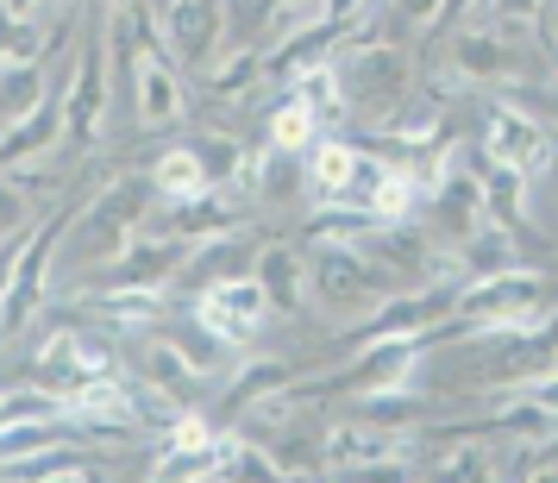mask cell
<instances>
[{
    "mask_svg": "<svg viewBox=\"0 0 558 483\" xmlns=\"http://www.w3.org/2000/svg\"><path fill=\"white\" fill-rule=\"evenodd\" d=\"M145 202H151V177L107 182L95 202L76 207V214L63 220L51 264H63V270H95V277H101L107 264L138 239V227H145Z\"/></svg>",
    "mask_w": 558,
    "mask_h": 483,
    "instance_id": "obj_1",
    "label": "cell"
},
{
    "mask_svg": "<svg viewBox=\"0 0 558 483\" xmlns=\"http://www.w3.org/2000/svg\"><path fill=\"white\" fill-rule=\"evenodd\" d=\"M307 282H314V295L327 307H371V302H389L402 289L364 245H314Z\"/></svg>",
    "mask_w": 558,
    "mask_h": 483,
    "instance_id": "obj_2",
    "label": "cell"
},
{
    "mask_svg": "<svg viewBox=\"0 0 558 483\" xmlns=\"http://www.w3.org/2000/svg\"><path fill=\"white\" fill-rule=\"evenodd\" d=\"M332 70H339V88H345V113L364 107V113H389V107H402V88H408V51L396 45H352V51L332 57Z\"/></svg>",
    "mask_w": 558,
    "mask_h": 483,
    "instance_id": "obj_3",
    "label": "cell"
},
{
    "mask_svg": "<svg viewBox=\"0 0 558 483\" xmlns=\"http://www.w3.org/2000/svg\"><path fill=\"white\" fill-rule=\"evenodd\" d=\"M57 107H63V138H70V152H88L107 126V51H101V38L76 51L70 88H63Z\"/></svg>",
    "mask_w": 558,
    "mask_h": 483,
    "instance_id": "obj_4",
    "label": "cell"
},
{
    "mask_svg": "<svg viewBox=\"0 0 558 483\" xmlns=\"http://www.w3.org/2000/svg\"><path fill=\"white\" fill-rule=\"evenodd\" d=\"M489 157H502L508 170H521V177H546L553 170V126L539 120V113H527L521 101H496L489 107Z\"/></svg>",
    "mask_w": 558,
    "mask_h": 483,
    "instance_id": "obj_5",
    "label": "cell"
},
{
    "mask_svg": "<svg viewBox=\"0 0 558 483\" xmlns=\"http://www.w3.org/2000/svg\"><path fill=\"white\" fill-rule=\"evenodd\" d=\"M163 51L189 70H207L227 51V7L220 0H170L163 7Z\"/></svg>",
    "mask_w": 558,
    "mask_h": 483,
    "instance_id": "obj_6",
    "label": "cell"
},
{
    "mask_svg": "<svg viewBox=\"0 0 558 483\" xmlns=\"http://www.w3.org/2000/svg\"><path fill=\"white\" fill-rule=\"evenodd\" d=\"M264 314H270V295H264L257 277H220V282H207V295L195 302V321L207 333H220L227 346H245L264 327Z\"/></svg>",
    "mask_w": 558,
    "mask_h": 483,
    "instance_id": "obj_7",
    "label": "cell"
},
{
    "mask_svg": "<svg viewBox=\"0 0 558 483\" xmlns=\"http://www.w3.org/2000/svg\"><path fill=\"white\" fill-rule=\"evenodd\" d=\"M320 458H327V471H383V464L408 458V439L396 427H383V421H352V427L327 433Z\"/></svg>",
    "mask_w": 558,
    "mask_h": 483,
    "instance_id": "obj_8",
    "label": "cell"
},
{
    "mask_svg": "<svg viewBox=\"0 0 558 483\" xmlns=\"http://www.w3.org/2000/svg\"><path fill=\"white\" fill-rule=\"evenodd\" d=\"M182 264H189V239H177V232H157V239H145V227H138V239H132L126 252H120V257L101 270V289H107V282L163 289V282L177 277Z\"/></svg>",
    "mask_w": 558,
    "mask_h": 483,
    "instance_id": "obj_9",
    "label": "cell"
},
{
    "mask_svg": "<svg viewBox=\"0 0 558 483\" xmlns=\"http://www.w3.org/2000/svg\"><path fill=\"white\" fill-rule=\"evenodd\" d=\"M483 220H489V207H483L477 170H452V164H446V177L433 182V227H439V239L464 245Z\"/></svg>",
    "mask_w": 558,
    "mask_h": 483,
    "instance_id": "obj_10",
    "label": "cell"
},
{
    "mask_svg": "<svg viewBox=\"0 0 558 483\" xmlns=\"http://www.w3.org/2000/svg\"><path fill=\"white\" fill-rule=\"evenodd\" d=\"M452 76H464V82H521V51L508 45V32H458L452 38Z\"/></svg>",
    "mask_w": 558,
    "mask_h": 483,
    "instance_id": "obj_11",
    "label": "cell"
},
{
    "mask_svg": "<svg viewBox=\"0 0 558 483\" xmlns=\"http://www.w3.org/2000/svg\"><path fill=\"white\" fill-rule=\"evenodd\" d=\"M132 101H138V126L145 132L177 126L182 113H189V107H182V76L157 51H145L132 63Z\"/></svg>",
    "mask_w": 558,
    "mask_h": 483,
    "instance_id": "obj_12",
    "label": "cell"
},
{
    "mask_svg": "<svg viewBox=\"0 0 558 483\" xmlns=\"http://www.w3.org/2000/svg\"><path fill=\"white\" fill-rule=\"evenodd\" d=\"M57 145H63V107L45 101V107H32L26 120L0 126V170H26V164H45Z\"/></svg>",
    "mask_w": 558,
    "mask_h": 483,
    "instance_id": "obj_13",
    "label": "cell"
},
{
    "mask_svg": "<svg viewBox=\"0 0 558 483\" xmlns=\"http://www.w3.org/2000/svg\"><path fill=\"white\" fill-rule=\"evenodd\" d=\"M163 232H177L189 245H195V239L214 245V239H232V232H239V207L227 202V189H202V195H189V202H170Z\"/></svg>",
    "mask_w": 558,
    "mask_h": 483,
    "instance_id": "obj_14",
    "label": "cell"
},
{
    "mask_svg": "<svg viewBox=\"0 0 558 483\" xmlns=\"http://www.w3.org/2000/svg\"><path fill=\"white\" fill-rule=\"evenodd\" d=\"M414 339H371V352L352 364V389L357 396H389V389H402L408 377H414Z\"/></svg>",
    "mask_w": 558,
    "mask_h": 483,
    "instance_id": "obj_15",
    "label": "cell"
},
{
    "mask_svg": "<svg viewBox=\"0 0 558 483\" xmlns=\"http://www.w3.org/2000/svg\"><path fill=\"white\" fill-rule=\"evenodd\" d=\"M138 377L151 383V396H163V402H195V389H202V371L182 358L177 339H145Z\"/></svg>",
    "mask_w": 558,
    "mask_h": 483,
    "instance_id": "obj_16",
    "label": "cell"
},
{
    "mask_svg": "<svg viewBox=\"0 0 558 483\" xmlns=\"http://www.w3.org/2000/svg\"><path fill=\"white\" fill-rule=\"evenodd\" d=\"M352 164H357V152L345 145V138H314V145H307V164H302L307 195H314V202H345Z\"/></svg>",
    "mask_w": 558,
    "mask_h": 483,
    "instance_id": "obj_17",
    "label": "cell"
},
{
    "mask_svg": "<svg viewBox=\"0 0 558 483\" xmlns=\"http://www.w3.org/2000/svg\"><path fill=\"white\" fill-rule=\"evenodd\" d=\"M45 63L38 57H0V126L26 120L32 107H45Z\"/></svg>",
    "mask_w": 558,
    "mask_h": 483,
    "instance_id": "obj_18",
    "label": "cell"
},
{
    "mask_svg": "<svg viewBox=\"0 0 558 483\" xmlns=\"http://www.w3.org/2000/svg\"><path fill=\"white\" fill-rule=\"evenodd\" d=\"M88 307L101 314L107 327H151L163 314V289H132V282H107L88 295Z\"/></svg>",
    "mask_w": 558,
    "mask_h": 483,
    "instance_id": "obj_19",
    "label": "cell"
},
{
    "mask_svg": "<svg viewBox=\"0 0 558 483\" xmlns=\"http://www.w3.org/2000/svg\"><path fill=\"white\" fill-rule=\"evenodd\" d=\"M289 377H295V371H289V358H245V364L232 371L220 408H252V402H264V396L289 389Z\"/></svg>",
    "mask_w": 558,
    "mask_h": 483,
    "instance_id": "obj_20",
    "label": "cell"
},
{
    "mask_svg": "<svg viewBox=\"0 0 558 483\" xmlns=\"http://www.w3.org/2000/svg\"><path fill=\"white\" fill-rule=\"evenodd\" d=\"M207 177H202V157L195 145H177V152H163L151 164V195L157 202H189V195H202Z\"/></svg>",
    "mask_w": 558,
    "mask_h": 483,
    "instance_id": "obj_21",
    "label": "cell"
},
{
    "mask_svg": "<svg viewBox=\"0 0 558 483\" xmlns=\"http://www.w3.org/2000/svg\"><path fill=\"white\" fill-rule=\"evenodd\" d=\"M289 88H295V101H302L314 120H339V113H345V88H339L332 57H320V63L295 70V76H289Z\"/></svg>",
    "mask_w": 558,
    "mask_h": 483,
    "instance_id": "obj_22",
    "label": "cell"
},
{
    "mask_svg": "<svg viewBox=\"0 0 558 483\" xmlns=\"http://www.w3.org/2000/svg\"><path fill=\"white\" fill-rule=\"evenodd\" d=\"M458 264L471 270V277H489V270H514L521 264V252H514V232H502V220H483L464 245H458Z\"/></svg>",
    "mask_w": 558,
    "mask_h": 483,
    "instance_id": "obj_23",
    "label": "cell"
},
{
    "mask_svg": "<svg viewBox=\"0 0 558 483\" xmlns=\"http://www.w3.org/2000/svg\"><path fill=\"white\" fill-rule=\"evenodd\" d=\"M257 282H264L270 307H282V314L302 307V257L289 252V245H270V252L257 257Z\"/></svg>",
    "mask_w": 558,
    "mask_h": 483,
    "instance_id": "obj_24",
    "label": "cell"
},
{
    "mask_svg": "<svg viewBox=\"0 0 558 483\" xmlns=\"http://www.w3.org/2000/svg\"><path fill=\"white\" fill-rule=\"evenodd\" d=\"M383 132L402 138V152H421V145H433V138L446 132V107L433 101V95H421V101H408L402 113H383Z\"/></svg>",
    "mask_w": 558,
    "mask_h": 483,
    "instance_id": "obj_25",
    "label": "cell"
},
{
    "mask_svg": "<svg viewBox=\"0 0 558 483\" xmlns=\"http://www.w3.org/2000/svg\"><path fill=\"white\" fill-rule=\"evenodd\" d=\"M195 157H202V177H207V189H232L252 152H245V145H239L232 132H202V138H195Z\"/></svg>",
    "mask_w": 558,
    "mask_h": 483,
    "instance_id": "obj_26",
    "label": "cell"
},
{
    "mask_svg": "<svg viewBox=\"0 0 558 483\" xmlns=\"http://www.w3.org/2000/svg\"><path fill=\"white\" fill-rule=\"evenodd\" d=\"M477 182H483V207H489V220H521V189H527L521 170H508L502 157H489V164H477Z\"/></svg>",
    "mask_w": 558,
    "mask_h": 483,
    "instance_id": "obj_27",
    "label": "cell"
},
{
    "mask_svg": "<svg viewBox=\"0 0 558 483\" xmlns=\"http://www.w3.org/2000/svg\"><path fill=\"white\" fill-rule=\"evenodd\" d=\"M57 446V414H45V421H7L0 427V471H13L20 458H38Z\"/></svg>",
    "mask_w": 558,
    "mask_h": 483,
    "instance_id": "obj_28",
    "label": "cell"
},
{
    "mask_svg": "<svg viewBox=\"0 0 558 483\" xmlns=\"http://www.w3.org/2000/svg\"><path fill=\"white\" fill-rule=\"evenodd\" d=\"M314 138H320V120H314L295 95L270 107V152H295V157H302Z\"/></svg>",
    "mask_w": 558,
    "mask_h": 483,
    "instance_id": "obj_29",
    "label": "cell"
},
{
    "mask_svg": "<svg viewBox=\"0 0 558 483\" xmlns=\"http://www.w3.org/2000/svg\"><path fill=\"white\" fill-rule=\"evenodd\" d=\"M202 76H207L214 95H239V88H252V82L264 76V57H257V51H220Z\"/></svg>",
    "mask_w": 558,
    "mask_h": 483,
    "instance_id": "obj_30",
    "label": "cell"
},
{
    "mask_svg": "<svg viewBox=\"0 0 558 483\" xmlns=\"http://www.w3.org/2000/svg\"><path fill=\"white\" fill-rule=\"evenodd\" d=\"M151 478H163V483L220 478V464H214V446H170L163 458H151Z\"/></svg>",
    "mask_w": 558,
    "mask_h": 483,
    "instance_id": "obj_31",
    "label": "cell"
},
{
    "mask_svg": "<svg viewBox=\"0 0 558 483\" xmlns=\"http://www.w3.org/2000/svg\"><path fill=\"white\" fill-rule=\"evenodd\" d=\"M26 227H32V182L0 170V239H13V232H26Z\"/></svg>",
    "mask_w": 558,
    "mask_h": 483,
    "instance_id": "obj_32",
    "label": "cell"
},
{
    "mask_svg": "<svg viewBox=\"0 0 558 483\" xmlns=\"http://www.w3.org/2000/svg\"><path fill=\"white\" fill-rule=\"evenodd\" d=\"M389 7H396V13H402V20H408L414 32H427L433 20L446 13V0H389Z\"/></svg>",
    "mask_w": 558,
    "mask_h": 483,
    "instance_id": "obj_33",
    "label": "cell"
},
{
    "mask_svg": "<svg viewBox=\"0 0 558 483\" xmlns=\"http://www.w3.org/2000/svg\"><path fill=\"white\" fill-rule=\"evenodd\" d=\"M371 7H377V0H320V20H332V26H357Z\"/></svg>",
    "mask_w": 558,
    "mask_h": 483,
    "instance_id": "obj_34",
    "label": "cell"
},
{
    "mask_svg": "<svg viewBox=\"0 0 558 483\" xmlns=\"http://www.w3.org/2000/svg\"><path fill=\"white\" fill-rule=\"evenodd\" d=\"M508 95H527V101H539V107H527V113H539V120H546V126L558 132V82L546 88V95H533L527 82H508Z\"/></svg>",
    "mask_w": 558,
    "mask_h": 483,
    "instance_id": "obj_35",
    "label": "cell"
},
{
    "mask_svg": "<svg viewBox=\"0 0 558 483\" xmlns=\"http://www.w3.org/2000/svg\"><path fill=\"white\" fill-rule=\"evenodd\" d=\"M521 396H527L533 408H546V414L558 421V371H546V377H533L527 389H521Z\"/></svg>",
    "mask_w": 558,
    "mask_h": 483,
    "instance_id": "obj_36",
    "label": "cell"
},
{
    "mask_svg": "<svg viewBox=\"0 0 558 483\" xmlns=\"http://www.w3.org/2000/svg\"><path fill=\"white\" fill-rule=\"evenodd\" d=\"M20 245H26V232H13V239H0V295H7V282H13V264H20Z\"/></svg>",
    "mask_w": 558,
    "mask_h": 483,
    "instance_id": "obj_37",
    "label": "cell"
},
{
    "mask_svg": "<svg viewBox=\"0 0 558 483\" xmlns=\"http://www.w3.org/2000/svg\"><path fill=\"white\" fill-rule=\"evenodd\" d=\"M45 7H51V0H0V13H7V20H38Z\"/></svg>",
    "mask_w": 558,
    "mask_h": 483,
    "instance_id": "obj_38",
    "label": "cell"
},
{
    "mask_svg": "<svg viewBox=\"0 0 558 483\" xmlns=\"http://www.w3.org/2000/svg\"><path fill=\"white\" fill-rule=\"evenodd\" d=\"M446 13H477V0H446Z\"/></svg>",
    "mask_w": 558,
    "mask_h": 483,
    "instance_id": "obj_39",
    "label": "cell"
},
{
    "mask_svg": "<svg viewBox=\"0 0 558 483\" xmlns=\"http://www.w3.org/2000/svg\"><path fill=\"white\" fill-rule=\"evenodd\" d=\"M546 70H553V82H558V45H553V51H546Z\"/></svg>",
    "mask_w": 558,
    "mask_h": 483,
    "instance_id": "obj_40",
    "label": "cell"
},
{
    "mask_svg": "<svg viewBox=\"0 0 558 483\" xmlns=\"http://www.w3.org/2000/svg\"><path fill=\"white\" fill-rule=\"evenodd\" d=\"M546 7H558V0H546Z\"/></svg>",
    "mask_w": 558,
    "mask_h": 483,
    "instance_id": "obj_41",
    "label": "cell"
},
{
    "mask_svg": "<svg viewBox=\"0 0 558 483\" xmlns=\"http://www.w3.org/2000/svg\"><path fill=\"white\" fill-rule=\"evenodd\" d=\"M553 45H558V38H553Z\"/></svg>",
    "mask_w": 558,
    "mask_h": 483,
    "instance_id": "obj_42",
    "label": "cell"
}]
</instances>
